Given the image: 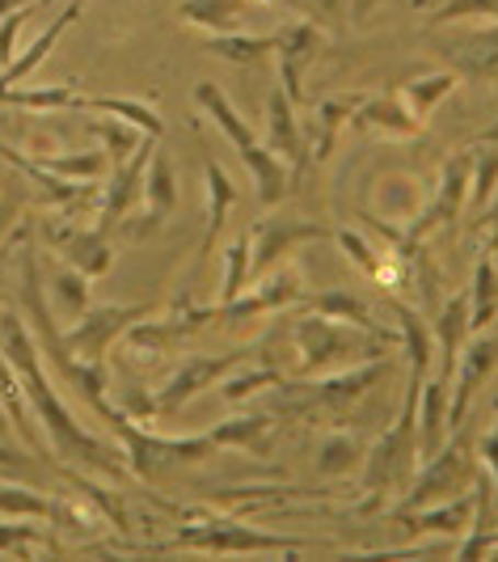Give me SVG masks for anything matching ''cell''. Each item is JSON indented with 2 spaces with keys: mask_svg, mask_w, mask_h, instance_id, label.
<instances>
[{
  "mask_svg": "<svg viewBox=\"0 0 498 562\" xmlns=\"http://www.w3.org/2000/svg\"><path fill=\"white\" fill-rule=\"evenodd\" d=\"M308 313H321V317H333V322H351V326H363V330H385L381 322H376V313L372 305L355 296L351 288H330V292H317V296H308L305 301Z\"/></svg>",
  "mask_w": 498,
  "mask_h": 562,
  "instance_id": "33",
  "label": "cell"
},
{
  "mask_svg": "<svg viewBox=\"0 0 498 562\" xmlns=\"http://www.w3.org/2000/svg\"><path fill=\"white\" fill-rule=\"evenodd\" d=\"M34 161L43 169H52V173H59V178H72V182H98L111 169L102 148H84V153H38Z\"/></svg>",
  "mask_w": 498,
  "mask_h": 562,
  "instance_id": "37",
  "label": "cell"
},
{
  "mask_svg": "<svg viewBox=\"0 0 498 562\" xmlns=\"http://www.w3.org/2000/svg\"><path fill=\"white\" fill-rule=\"evenodd\" d=\"M18 212H22V207H18L13 199H0V237H4L9 228H13V221H18Z\"/></svg>",
  "mask_w": 498,
  "mask_h": 562,
  "instance_id": "55",
  "label": "cell"
},
{
  "mask_svg": "<svg viewBox=\"0 0 498 562\" xmlns=\"http://www.w3.org/2000/svg\"><path fill=\"white\" fill-rule=\"evenodd\" d=\"M477 144H495V148H498V123H495V127H486V132L477 136Z\"/></svg>",
  "mask_w": 498,
  "mask_h": 562,
  "instance_id": "57",
  "label": "cell"
},
{
  "mask_svg": "<svg viewBox=\"0 0 498 562\" xmlns=\"http://www.w3.org/2000/svg\"><path fill=\"white\" fill-rule=\"evenodd\" d=\"M385 4L388 0H347V13H351V22H355V26H363V22H372Z\"/></svg>",
  "mask_w": 498,
  "mask_h": 562,
  "instance_id": "52",
  "label": "cell"
},
{
  "mask_svg": "<svg viewBox=\"0 0 498 562\" xmlns=\"http://www.w3.org/2000/svg\"><path fill=\"white\" fill-rule=\"evenodd\" d=\"M469 166H473V153H456V157L443 166L440 191H435V199L422 207V216H418L406 233H388V237L401 246V258L415 254L435 228L452 225V221L461 216V207H465V199H469Z\"/></svg>",
  "mask_w": 498,
  "mask_h": 562,
  "instance_id": "13",
  "label": "cell"
},
{
  "mask_svg": "<svg viewBox=\"0 0 498 562\" xmlns=\"http://www.w3.org/2000/svg\"><path fill=\"white\" fill-rule=\"evenodd\" d=\"M246 347H228L220 356H186L182 364L169 372L161 381V390H152V411H157V423L173 419L178 411H186L194 397L212 385H220L233 368L246 364Z\"/></svg>",
  "mask_w": 498,
  "mask_h": 562,
  "instance_id": "10",
  "label": "cell"
},
{
  "mask_svg": "<svg viewBox=\"0 0 498 562\" xmlns=\"http://www.w3.org/2000/svg\"><path fill=\"white\" fill-rule=\"evenodd\" d=\"M38 546H47L43 529H34L30 520H9L0 516V554H13V559H30Z\"/></svg>",
  "mask_w": 498,
  "mask_h": 562,
  "instance_id": "46",
  "label": "cell"
},
{
  "mask_svg": "<svg viewBox=\"0 0 498 562\" xmlns=\"http://www.w3.org/2000/svg\"><path fill=\"white\" fill-rule=\"evenodd\" d=\"M98 415L111 423V431L118 436V449L127 457V470L144 482H152L169 465H199V461H207V457L220 452L212 431H199V436H157V431L139 427L132 415H123L114 402H102Z\"/></svg>",
  "mask_w": 498,
  "mask_h": 562,
  "instance_id": "5",
  "label": "cell"
},
{
  "mask_svg": "<svg viewBox=\"0 0 498 562\" xmlns=\"http://www.w3.org/2000/svg\"><path fill=\"white\" fill-rule=\"evenodd\" d=\"M22 313H26L30 335L38 342V351H43V356L59 368V376L98 411V406L106 402L111 372H106V364H84V360H77V356L64 347L56 317H52V305L43 301V276H38V250H34V246L22 250Z\"/></svg>",
  "mask_w": 498,
  "mask_h": 562,
  "instance_id": "3",
  "label": "cell"
},
{
  "mask_svg": "<svg viewBox=\"0 0 498 562\" xmlns=\"http://www.w3.org/2000/svg\"><path fill=\"white\" fill-rule=\"evenodd\" d=\"M393 520H397L410 537H465L473 525V491L452 495V499H443V504L397 512Z\"/></svg>",
  "mask_w": 498,
  "mask_h": 562,
  "instance_id": "21",
  "label": "cell"
},
{
  "mask_svg": "<svg viewBox=\"0 0 498 562\" xmlns=\"http://www.w3.org/2000/svg\"><path fill=\"white\" fill-rule=\"evenodd\" d=\"M296 301H305V280H301L296 267H283V262H279V271L275 267L262 271L258 280H249V288L241 296H233L228 305H216V322L241 330L246 322H258V317H267V313L287 310V305H296Z\"/></svg>",
  "mask_w": 498,
  "mask_h": 562,
  "instance_id": "12",
  "label": "cell"
},
{
  "mask_svg": "<svg viewBox=\"0 0 498 562\" xmlns=\"http://www.w3.org/2000/svg\"><path fill=\"white\" fill-rule=\"evenodd\" d=\"M292 342L301 356V376H326L342 368L367 364V360H385L388 351H397L401 335L397 330H363L351 322H333L321 313H308L292 326Z\"/></svg>",
  "mask_w": 498,
  "mask_h": 562,
  "instance_id": "2",
  "label": "cell"
},
{
  "mask_svg": "<svg viewBox=\"0 0 498 562\" xmlns=\"http://www.w3.org/2000/svg\"><path fill=\"white\" fill-rule=\"evenodd\" d=\"M194 102H199L203 111L212 114V123H216L224 136L233 140L237 157L246 161V169L253 173V182H258V199L271 207V203H279V199L287 195V187H292V178H287V166H283L275 153H271L267 144L258 140L253 132H249L246 119H241V114H237V106L224 98L220 85L199 81V85H194Z\"/></svg>",
  "mask_w": 498,
  "mask_h": 562,
  "instance_id": "8",
  "label": "cell"
},
{
  "mask_svg": "<svg viewBox=\"0 0 498 562\" xmlns=\"http://www.w3.org/2000/svg\"><path fill=\"white\" fill-rule=\"evenodd\" d=\"M203 182H207V228H203V241H199V258H207V254L216 250V241H220L224 225H228V212L237 207V182L228 178V169L212 157V153H203Z\"/></svg>",
  "mask_w": 498,
  "mask_h": 562,
  "instance_id": "24",
  "label": "cell"
},
{
  "mask_svg": "<svg viewBox=\"0 0 498 562\" xmlns=\"http://www.w3.org/2000/svg\"><path fill=\"white\" fill-rule=\"evenodd\" d=\"M139 203H144V221L132 228V237H152L178 212V169L169 161V153H161V140H157L152 157H148V169H144Z\"/></svg>",
  "mask_w": 498,
  "mask_h": 562,
  "instance_id": "20",
  "label": "cell"
},
{
  "mask_svg": "<svg viewBox=\"0 0 498 562\" xmlns=\"http://www.w3.org/2000/svg\"><path fill=\"white\" fill-rule=\"evenodd\" d=\"M0 351H4V360L13 364V372H18V381H22V390H26V397H30L34 419L43 423V436H47L52 457L64 461V465H77V470H93V474L118 479L123 465H127V457H123L118 445L93 436V431H84L81 423H77V415L59 402L56 385H52L47 368L38 360V342L30 335L26 317L0 310Z\"/></svg>",
  "mask_w": 498,
  "mask_h": 562,
  "instance_id": "1",
  "label": "cell"
},
{
  "mask_svg": "<svg viewBox=\"0 0 498 562\" xmlns=\"http://www.w3.org/2000/svg\"><path fill=\"white\" fill-rule=\"evenodd\" d=\"M333 237H338V246H342V250L351 254V262H355L360 271H367V276L376 280V271H381V258L372 254V246L363 241L360 233H347V228H342V233H333Z\"/></svg>",
  "mask_w": 498,
  "mask_h": 562,
  "instance_id": "50",
  "label": "cell"
},
{
  "mask_svg": "<svg viewBox=\"0 0 498 562\" xmlns=\"http://www.w3.org/2000/svg\"><path fill=\"white\" fill-rule=\"evenodd\" d=\"M473 440H477L473 427H465V423L452 427L448 440L440 445V452L422 461L418 479L406 482V495H401V504L393 507V516H397V512H410V507L443 504V499H452V495L473 491V482L482 474V465H477V457H473V452H477Z\"/></svg>",
  "mask_w": 498,
  "mask_h": 562,
  "instance_id": "7",
  "label": "cell"
},
{
  "mask_svg": "<svg viewBox=\"0 0 498 562\" xmlns=\"http://www.w3.org/2000/svg\"><path fill=\"white\" fill-rule=\"evenodd\" d=\"M13 436V427H9V419H4V411H0V440H9Z\"/></svg>",
  "mask_w": 498,
  "mask_h": 562,
  "instance_id": "58",
  "label": "cell"
},
{
  "mask_svg": "<svg viewBox=\"0 0 498 562\" xmlns=\"http://www.w3.org/2000/svg\"><path fill=\"white\" fill-rule=\"evenodd\" d=\"M271 431H275L271 415H233V419L212 427V436H216L220 449H246L253 457H267L271 452Z\"/></svg>",
  "mask_w": 498,
  "mask_h": 562,
  "instance_id": "31",
  "label": "cell"
},
{
  "mask_svg": "<svg viewBox=\"0 0 498 562\" xmlns=\"http://www.w3.org/2000/svg\"><path fill=\"white\" fill-rule=\"evenodd\" d=\"M52 292H56V305L59 313L72 322V317H81L89 310V276H81L77 267H56V276H52Z\"/></svg>",
  "mask_w": 498,
  "mask_h": 562,
  "instance_id": "43",
  "label": "cell"
},
{
  "mask_svg": "<svg viewBox=\"0 0 498 562\" xmlns=\"http://www.w3.org/2000/svg\"><path fill=\"white\" fill-rule=\"evenodd\" d=\"M77 111L111 114V119L127 123V127H136V132L152 136V140H161V136H166V119L152 111L148 102H139V98H84L81 93V106H77Z\"/></svg>",
  "mask_w": 498,
  "mask_h": 562,
  "instance_id": "32",
  "label": "cell"
},
{
  "mask_svg": "<svg viewBox=\"0 0 498 562\" xmlns=\"http://www.w3.org/2000/svg\"><path fill=\"white\" fill-rule=\"evenodd\" d=\"M418 4H422V0H418Z\"/></svg>",
  "mask_w": 498,
  "mask_h": 562,
  "instance_id": "61",
  "label": "cell"
},
{
  "mask_svg": "<svg viewBox=\"0 0 498 562\" xmlns=\"http://www.w3.org/2000/svg\"><path fill=\"white\" fill-rule=\"evenodd\" d=\"M0 479L38 486V482H43V465H34V461H30V452L18 449L13 440H0Z\"/></svg>",
  "mask_w": 498,
  "mask_h": 562,
  "instance_id": "48",
  "label": "cell"
},
{
  "mask_svg": "<svg viewBox=\"0 0 498 562\" xmlns=\"http://www.w3.org/2000/svg\"><path fill=\"white\" fill-rule=\"evenodd\" d=\"M249 288V233H237L224 250V288H220V305H228L233 296H241Z\"/></svg>",
  "mask_w": 498,
  "mask_h": 562,
  "instance_id": "45",
  "label": "cell"
},
{
  "mask_svg": "<svg viewBox=\"0 0 498 562\" xmlns=\"http://www.w3.org/2000/svg\"><path fill=\"white\" fill-rule=\"evenodd\" d=\"M473 445H477V452H482V465H486V474H490V486H495V504H498V402H495V427H490L486 436H477Z\"/></svg>",
  "mask_w": 498,
  "mask_h": 562,
  "instance_id": "51",
  "label": "cell"
},
{
  "mask_svg": "<svg viewBox=\"0 0 498 562\" xmlns=\"http://www.w3.org/2000/svg\"><path fill=\"white\" fill-rule=\"evenodd\" d=\"M465 18H490V22H498V0H443L440 9L431 13L427 30H440L448 22H465Z\"/></svg>",
  "mask_w": 498,
  "mask_h": 562,
  "instance_id": "47",
  "label": "cell"
},
{
  "mask_svg": "<svg viewBox=\"0 0 498 562\" xmlns=\"http://www.w3.org/2000/svg\"><path fill=\"white\" fill-rule=\"evenodd\" d=\"M0 161H4V166H13L18 173H26L30 182H34L43 195L52 199V203H59V207H84L89 199L98 195V187H93V182H72V178H59V173H52V169L38 166L34 157L18 153V148H9L4 140H0Z\"/></svg>",
  "mask_w": 498,
  "mask_h": 562,
  "instance_id": "23",
  "label": "cell"
},
{
  "mask_svg": "<svg viewBox=\"0 0 498 562\" xmlns=\"http://www.w3.org/2000/svg\"><path fill=\"white\" fill-rule=\"evenodd\" d=\"M38 9H47V4H30V9H18V13L0 18V68L18 56V34H22V26H26Z\"/></svg>",
  "mask_w": 498,
  "mask_h": 562,
  "instance_id": "49",
  "label": "cell"
},
{
  "mask_svg": "<svg viewBox=\"0 0 498 562\" xmlns=\"http://www.w3.org/2000/svg\"><path fill=\"white\" fill-rule=\"evenodd\" d=\"M431 338H435V360H440V376L452 385V372L461 360V347L469 338V288H461L448 305L440 310V317L431 322Z\"/></svg>",
  "mask_w": 498,
  "mask_h": 562,
  "instance_id": "25",
  "label": "cell"
},
{
  "mask_svg": "<svg viewBox=\"0 0 498 562\" xmlns=\"http://www.w3.org/2000/svg\"><path fill=\"white\" fill-rule=\"evenodd\" d=\"M388 360H367V364L342 368V372H326V376H301V381H283V402L279 415L287 419H321V415H347L376 381H385Z\"/></svg>",
  "mask_w": 498,
  "mask_h": 562,
  "instance_id": "6",
  "label": "cell"
},
{
  "mask_svg": "<svg viewBox=\"0 0 498 562\" xmlns=\"http://www.w3.org/2000/svg\"><path fill=\"white\" fill-rule=\"evenodd\" d=\"M0 106L13 111H38V114H64L81 106L77 85H34V89H18V85H0Z\"/></svg>",
  "mask_w": 498,
  "mask_h": 562,
  "instance_id": "29",
  "label": "cell"
},
{
  "mask_svg": "<svg viewBox=\"0 0 498 562\" xmlns=\"http://www.w3.org/2000/svg\"><path fill=\"white\" fill-rule=\"evenodd\" d=\"M43 241L59 254V262L77 267L89 280H102L114 267V246L111 233L98 225H77V221H43Z\"/></svg>",
  "mask_w": 498,
  "mask_h": 562,
  "instance_id": "14",
  "label": "cell"
},
{
  "mask_svg": "<svg viewBox=\"0 0 498 562\" xmlns=\"http://www.w3.org/2000/svg\"><path fill=\"white\" fill-rule=\"evenodd\" d=\"M313 541L305 537H279L262 533V529H249L233 516H199L194 525L178 529L169 550H207V554H301Z\"/></svg>",
  "mask_w": 498,
  "mask_h": 562,
  "instance_id": "9",
  "label": "cell"
},
{
  "mask_svg": "<svg viewBox=\"0 0 498 562\" xmlns=\"http://www.w3.org/2000/svg\"><path fill=\"white\" fill-rule=\"evenodd\" d=\"M333 228L301 221V216H275V221H258L249 228V280H258L262 271L279 267L301 241H330Z\"/></svg>",
  "mask_w": 498,
  "mask_h": 562,
  "instance_id": "15",
  "label": "cell"
},
{
  "mask_svg": "<svg viewBox=\"0 0 498 562\" xmlns=\"http://www.w3.org/2000/svg\"><path fill=\"white\" fill-rule=\"evenodd\" d=\"M81 18H84V0H68V4H64V9L56 13V22L43 30V34L30 43L26 52H22V56H13L9 64H4V68H0V85H22V81H26L30 72H34L43 59L52 56V47H56L59 38H64V30L72 26V22H81Z\"/></svg>",
  "mask_w": 498,
  "mask_h": 562,
  "instance_id": "27",
  "label": "cell"
},
{
  "mask_svg": "<svg viewBox=\"0 0 498 562\" xmlns=\"http://www.w3.org/2000/svg\"><path fill=\"white\" fill-rule=\"evenodd\" d=\"M363 445L355 431H330L326 440H321V449H317V474L321 479H342V474H355L363 465Z\"/></svg>",
  "mask_w": 498,
  "mask_h": 562,
  "instance_id": "35",
  "label": "cell"
},
{
  "mask_svg": "<svg viewBox=\"0 0 498 562\" xmlns=\"http://www.w3.org/2000/svg\"><path fill=\"white\" fill-rule=\"evenodd\" d=\"M482 216V228H486V237H490V246H498V191L490 195V203L477 212Z\"/></svg>",
  "mask_w": 498,
  "mask_h": 562,
  "instance_id": "53",
  "label": "cell"
},
{
  "mask_svg": "<svg viewBox=\"0 0 498 562\" xmlns=\"http://www.w3.org/2000/svg\"><path fill=\"white\" fill-rule=\"evenodd\" d=\"M495 254H498V246H495ZM495 267H498V262H495Z\"/></svg>",
  "mask_w": 498,
  "mask_h": 562,
  "instance_id": "60",
  "label": "cell"
},
{
  "mask_svg": "<svg viewBox=\"0 0 498 562\" xmlns=\"http://www.w3.org/2000/svg\"><path fill=\"white\" fill-rule=\"evenodd\" d=\"M326 52V34L313 22H287L275 30V59H279V89L287 93L292 106L305 102V77Z\"/></svg>",
  "mask_w": 498,
  "mask_h": 562,
  "instance_id": "16",
  "label": "cell"
},
{
  "mask_svg": "<svg viewBox=\"0 0 498 562\" xmlns=\"http://www.w3.org/2000/svg\"><path fill=\"white\" fill-rule=\"evenodd\" d=\"M308 4H313L321 18H330V22H338V18L347 13V0H308Z\"/></svg>",
  "mask_w": 498,
  "mask_h": 562,
  "instance_id": "54",
  "label": "cell"
},
{
  "mask_svg": "<svg viewBox=\"0 0 498 562\" xmlns=\"http://www.w3.org/2000/svg\"><path fill=\"white\" fill-rule=\"evenodd\" d=\"M148 313H157V305H89L81 317H72L68 330H59V338L84 364H106V356L123 338V330Z\"/></svg>",
  "mask_w": 498,
  "mask_h": 562,
  "instance_id": "11",
  "label": "cell"
},
{
  "mask_svg": "<svg viewBox=\"0 0 498 562\" xmlns=\"http://www.w3.org/2000/svg\"><path fill=\"white\" fill-rule=\"evenodd\" d=\"M498 317V267L490 258H482L473 267V283H469V330L482 335L490 330Z\"/></svg>",
  "mask_w": 498,
  "mask_h": 562,
  "instance_id": "36",
  "label": "cell"
},
{
  "mask_svg": "<svg viewBox=\"0 0 498 562\" xmlns=\"http://www.w3.org/2000/svg\"><path fill=\"white\" fill-rule=\"evenodd\" d=\"M152 148H157V140H152V136H144L139 148L123 161V166H111V187H106L102 207H98V228H102V233L118 228L123 225V216L139 207V195H144V169H148Z\"/></svg>",
  "mask_w": 498,
  "mask_h": 562,
  "instance_id": "18",
  "label": "cell"
},
{
  "mask_svg": "<svg viewBox=\"0 0 498 562\" xmlns=\"http://www.w3.org/2000/svg\"><path fill=\"white\" fill-rule=\"evenodd\" d=\"M178 18L207 34H237L249 18V0H182Z\"/></svg>",
  "mask_w": 498,
  "mask_h": 562,
  "instance_id": "30",
  "label": "cell"
},
{
  "mask_svg": "<svg viewBox=\"0 0 498 562\" xmlns=\"http://www.w3.org/2000/svg\"><path fill=\"white\" fill-rule=\"evenodd\" d=\"M448 394H452V385L440 372L431 381H422V390H418V465L427 457H435L448 440Z\"/></svg>",
  "mask_w": 498,
  "mask_h": 562,
  "instance_id": "26",
  "label": "cell"
},
{
  "mask_svg": "<svg viewBox=\"0 0 498 562\" xmlns=\"http://www.w3.org/2000/svg\"><path fill=\"white\" fill-rule=\"evenodd\" d=\"M30 4H52V0H0V18H9L18 9H30Z\"/></svg>",
  "mask_w": 498,
  "mask_h": 562,
  "instance_id": "56",
  "label": "cell"
},
{
  "mask_svg": "<svg viewBox=\"0 0 498 562\" xmlns=\"http://www.w3.org/2000/svg\"><path fill=\"white\" fill-rule=\"evenodd\" d=\"M84 127L102 140V153H106L111 166H123V161L139 148V140H144V132L127 127V123H118V119H89Z\"/></svg>",
  "mask_w": 498,
  "mask_h": 562,
  "instance_id": "40",
  "label": "cell"
},
{
  "mask_svg": "<svg viewBox=\"0 0 498 562\" xmlns=\"http://www.w3.org/2000/svg\"><path fill=\"white\" fill-rule=\"evenodd\" d=\"M0 516L9 520H47L56 516V495H43L30 482H9L0 479Z\"/></svg>",
  "mask_w": 498,
  "mask_h": 562,
  "instance_id": "34",
  "label": "cell"
},
{
  "mask_svg": "<svg viewBox=\"0 0 498 562\" xmlns=\"http://www.w3.org/2000/svg\"><path fill=\"white\" fill-rule=\"evenodd\" d=\"M456 85H461V77H456L452 68H443V72H431V77H422V81H415V85H401L397 93L406 98V106L415 111L418 123H427V119H431V111L440 106V102L452 93V89H456Z\"/></svg>",
  "mask_w": 498,
  "mask_h": 562,
  "instance_id": "38",
  "label": "cell"
},
{
  "mask_svg": "<svg viewBox=\"0 0 498 562\" xmlns=\"http://www.w3.org/2000/svg\"><path fill=\"white\" fill-rule=\"evenodd\" d=\"M498 191V148L495 144H482V153H473V166H469V203L473 212H482L490 195Z\"/></svg>",
  "mask_w": 498,
  "mask_h": 562,
  "instance_id": "42",
  "label": "cell"
},
{
  "mask_svg": "<svg viewBox=\"0 0 498 562\" xmlns=\"http://www.w3.org/2000/svg\"><path fill=\"white\" fill-rule=\"evenodd\" d=\"M253 4H271V0H253Z\"/></svg>",
  "mask_w": 498,
  "mask_h": 562,
  "instance_id": "59",
  "label": "cell"
},
{
  "mask_svg": "<svg viewBox=\"0 0 498 562\" xmlns=\"http://www.w3.org/2000/svg\"><path fill=\"white\" fill-rule=\"evenodd\" d=\"M363 102V93H351V98H330L317 106V161L330 157L333 140H338V127L355 114V106Z\"/></svg>",
  "mask_w": 498,
  "mask_h": 562,
  "instance_id": "41",
  "label": "cell"
},
{
  "mask_svg": "<svg viewBox=\"0 0 498 562\" xmlns=\"http://www.w3.org/2000/svg\"><path fill=\"white\" fill-rule=\"evenodd\" d=\"M207 52L228 64H253L258 56L275 52V34H207Z\"/></svg>",
  "mask_w": 498,
  "mask_h": 562,
  "instance_id": "39",
  "label": "cell"
},
{
  "mask_svg": "<svg viewBox=\"0 0 498 562\" xmlns=\"http://www.w3.org/2000/svg\"><path fill=\"white\" fill-rule=\"evenodd\" d=\"M267 148L275 153L283 166H292V182H301L308 169V140L305 132H301V123H296V106L287 102V93L283 89H271V98H267Z\"/></svg>",
  "mask_w": 498,
  "mask_h": 562,
  "instance_id": "19",
  "label": "cell"
},
{
  "mask_svg": "<svg viewBox=\"0 0 498 562\" xmlns=\"http://www.w3.org/2000/svg\"><path fill=\"white\" fill-rule=\"evenodd\" d=\"M351 119H355L360 127L381 132V136H418V132H422V123L415 119V111L406 106V98H401L397 89L376 93V98H363Z\"/></svg>",
  "mask_w": 498,
  "mask_h": 562,
  "instance_id": "28",
  "label": "cell"
},
{
  "mask_svg": "<svg viewBox=\"0 0 498 562\" xmlns=\"http://www.w3.org/2000/svg\"><path fill=\"white\" fill-rule=\"evenodd\" d=\"M418 465V385H406V397L397 406V419L388 423V431H381V440L363 452V491L367 499L360 512H376L385 504V495L406 491V482Z\"/></svg>",
  "mask_w": 498,
  "mask_h": 562,
  "instance_id": "4",
  "label": "cell"
},
{
  "mask_svg": "<svg viewBox=\"0 0 498 562\" xmlns=\"http://www.w3.org/2000/svg\"><path fill=\"white\" fill-rule=\"evenodd\" d=\"M440 56L452 64V72L465 81L498 85V30H482V34H465L456 43H443Z\"/></svg>",
  "mask_w": 498,
  "mask_h": 562,
  "instance_id": "22",
  "label": "cell"
},
{
  "mask_svg": "<svg viewBox=\"0 0 498 562\" xmlns=\"http://www.w3.org/2000/svg\"><path fill=\"white\" fill-rule=\"evenodd\" d=\"M495 364H498V338L477 335L473 342L461 347V360H456V372H452V394H448V431L469 419L473 397L486 385V376L495 372Z\"/></svg>",
  "mask_w": 498,
  "mask_h": 562,
  "instance_id": "17",
  "label": "cell"
},
{
  "mask_svg": "<svg viewBox=\"0 0 498 562\" xmlns=\"http://www.w3.org/2000/svg\"><path fill=\"white\" fill-rule=\"evenodd\" d=\"M279 385H283V372H279V368H249V372L233 368V372L220 381L224 397H228L233 406H241V402L253 397L258 390H279Z\"/></svg>",
  "mask_w": 498,
  "mask_h": 562,
  "instance_id": "44",
  "label": "cell"
}]
</instances>
